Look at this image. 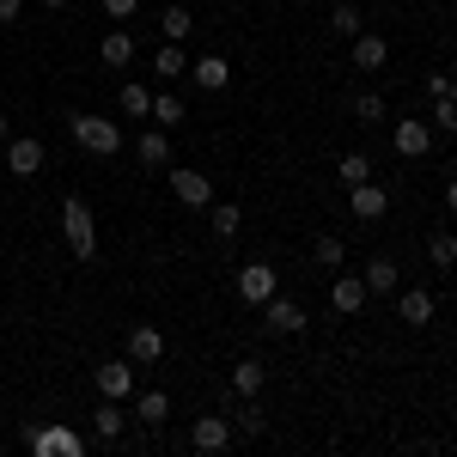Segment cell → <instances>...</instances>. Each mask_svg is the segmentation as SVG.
<instances>
[{
  "instance_id": "obj_24",
  "label": "cell",
  "mask_w": 457,
  "mask_h": 457,
  "mask_svg": "<svg viewBox=\"0 0 457 457\" xmlns=\"http://www.w3.org/2000/svg\"><path fill=\"white\" fill-rule=\"evenodd\" d=\"M360 281H366V293H390V287H396V262H390V256H372Z\"/></svg>"
},
{
  "instance_id": "obj_18",
  "label": "cell",
  "mask_w": 457,
  "mask_h": 457,
  "mask_svg": "<svg viewBox=\"0 0 457 457\" xmlns=\"http://www.w3.org/2000/svg\"><path fill=\"white\" fill-rule=\"evenodd\" d=\"M25 445H31V452H79V439L62 433V427H49V433H43V427H25Z\"/></svg>"
},
{
  "instance_id": "obj_28",
  "label": "cell",
  "mask_w": 457,
  "mask_h": 457,
  "mask_svg": "<svg viewBox=\"0 0 457 457\" xmlns=\"http://www.w3.org/2000/svg\"><path fill=\"white\" fill-rule=\"evenodd\" d=\"M92 427H98V439H104V445H116V439H122V409H110V396H104V409H98V415H92Z\"/></svg>"
},
{
  "instance_id": "obj_39",
  "label": "cell",
  "mask_w": 457,
  "mask_h": 457,
  "mask_svg": "<svg viewBox=\"0 0 457 457\" xmlns=\"http://www.w3.org/2000/svg\"><path fill=\"white\" fill-rule=\"evenodd\" d=\"M43 6H49V12H62V6H68V0H43Z\"/></svg>"
},
{
  "instance_id": "obj_10",
  "label": "cell",
  "mask_w": 457,
  "mask_h": 457,
  "mask_svg": "<svg viewBox=\"0 0 457 457\" xmlns=\"http://www.w3.org/2000/svg\"><path fill=\"white\" fill-rule=\"evenodd\" d=\"M385 208H390V189H385V183H372V177H366V183H353V189H348V213H360V220H378Z\"/></svg>"
},
{
  "instance_id": "obj_34",
  "label": "cell",
  "mask_w": 457,
  "mask_h": 457,
  "mask_svg": "<svg viewBox=\"0 0 457 457\" xmlns=\"http://www.w3.org/2000/svg\"><path fill=\"white\" fill-rule=\"evenodd\" d=\"M427 98H457V79L452 73H427Z\"/></svg>"
},
{
  "instance_id": "obj_20",
  "label": "cell",
  "mask_w": 457,
  "mask_h": 457,
  "mask_svg": "<svg viewBox=\"0 0 457 457\" xmlns=\"http://www.w3.org/2000/svg\"><path fill=\"white\" fill-rule=\"evenodd\" d=\"M116 104H122V116H153V92H146L141 79H129V86H122V92H116Z\"/></svg>"
},
{
  "instance_id": "obj_13",
  "label": "cell",
  "mask_w": 457,
  "mask_h": 457,
  "mask_svg": "<svg viewBox=\"0 0 457 457\" xmlns=\"http://www.w3.org/2000/svg\"><path fill=\"white\" fill-rule=\"evenodd\" d=\"M269 385V366H262V360H238V366H232V396H238V403H256V390Z\"/></svg>"
},
{
  "instance_id": "obj_33",
  "label": "cell",
  "mask_w": 457,
  "mask_h": 457,
  "mask_svg": "<svg viewBox=\"0 0 457 457\" xmlns=\"http://www.w3.org/2000/svg\"><path fill=\"white\" fill-rule=\"evenodd\" d=\"M433 129L439 135H457V98H433Z\"/></svg>"
},
{
  "instance_id": "obj_35",
  "label": "cell",
  "mask_w": 457,
  "mask_h": 457,
  "mask_svg": "<svg viewBox=\"0 0 457 457\" xmlns=\"http://www.w3.org/2000/svg\"><path fill=\"white\" fill-rule=\"evenodd\" d=\"M317 262H329V269H342V238H317Z\"/></svg>"
},
{
  "instance_id": "obj_22",
  "label": "cell",
  "mask_w": 457,
  "mask_h": 457,
  "mask_svg": "<svg viewBox=\"0 0 457 457\" xmlns=\"http://www.w3.org/2000/svg\"><path fill=\"white\" fill-rule=\"evenodd\" d=\"M135 415H141V427H165V415H171V396H165V390H146L141 403H135Z\"/></svg>"
},
{
  "instance_id": "obj_25",
  "label": "cell",
  "mask_w": 457,
  "mask_h": 457,
  "mask_svg": "<svg viewBox=\"0 0 457 457\" xmlns=\"http://www.w3.org/2000/svg\"><path fill=\"white\" fill-rule=\"evenodd\" d=\"M208 220H213L220 238H232V232L245 226V208H232V202H208Z\"/></svg>"
},
{
  "instance_id": "obj_37",
  "label": "cell",
  "mask_w": 457,
  "mask_h": 457,
  "mask_svg": "<svg viewBox=\"0 0 457 457\" xmlns=\"http://www.w3.org/2000/svg\"><path fill=\"white\" fill-rule=\"evenodd\" d=\"M19 12H25V0H0V25H12Z\"/></svg>"
},
{
  "instance_id": "obj_32",
  "label": "cell",
  "mask_w": 457,
  "mask_h": 457,
  "mask_svg": "<svg viewBox=\"0 0 457 457\" xmlns=\"http://www.w3.org/2000/svg\"><path fill=\"white\" fill-rule=\"evenodd\" d=\"M353 122H385V98L378 92H360L353 98Z\"/></svg>"
},
{
  "instance_id": "obj_4",
  "label": "cell",
  "mask_w": 457,
  "mask_h": 457,
  "mask_svg": "<svg viewBox=\"0 0 457 457\" xmlns=\"http://www.w3.org/2000/svg\"><path fill=\"white\" fill-rule=\"evenodd\" d=\"M171 195L183 202V208H208V202H213V183H208V171L171 165Z\"/></svg>"
},
{
  "instance_id": "obj_5",
  "label": "cell",
  "mask_w": 457,
  "mask_h": 457,
  "mask_svg": "<svg viewBox=\"0 0 457 457\" xmlns=\"http://www.w3.org/2000/svg\"><path fill=\"white\" fill-rule=\"evenodd\" d=\"M238 299H245V305L275 299V269H269V262H245V269H238Z\"/></svg>"
},
{
  "instance_id": "obj_38",
  "label": "cell",
  "mask_w": 457,
  "mask_h": 457,
  "mask_svg": "<svg viewBox=\"0 0 457 457\" xmlns=\"http://www.w3.org/2000/svg\"><path fill=\"white\" fill-rule=\"evenodd\" d=\"M445 208L457 213V177H452V183H445Z\"/></svg>"
},
{
  "instance_id": "obj_3",
  "label": "cell",
  "mask_w": 457,
  "mask_h": 457,
  "mask_svg": "<svg viewBox=\"0 0 457 457\" xmlns=\"http://www.w3.org/2000/svg\"><path fill=\"white\" fill-rule=\"evenodd\" d=\"M43 159H49V153H43L37 135H6V171H12V177H37V171H43Z\"/></svg>"
},
{
  "instance_id": "obj_40",
  "label": "cell",
  "mask_w": 457,
  "mask_h": 457,
  "mask_svg": "<svg viewBox=\"0 0 457 457\" xmlns=\"http://www.w3.org/2000/svg\"><path fill=\"white\" fill-rule=\"evenodd\" d=\"M0 141H6V116H0Z\"/></svg>"
},
{
  "instance_id": "obj_21",
  "label": "cell",
  "mask_w": 457,
  "mask_h": 457,
  "mask_svg": "<svg viewBox=\"0 0 457 457\" xmlns=\"http://www.w3.org/2000/svg\"><path fill=\"white\" fill-rule=\"evenodd\" d=\"M153 73H159V79H183V73H189V55H183V43H165V49L153 55Z\"/></svg>"
},
{
  "instance_id": "obj_23",
  "label": "cell",
  "mask_w": 457,
  "mask_h": 457,
  "mask_svg": "<svg viewBox=\"0 0 457 457\" xmlns=\"http://www.w3.org/2000/svg\"><path fill=\"white\" fill-rule=\"evenodd\" d=\"M159 25H165V43H189V31H195L189 6H165V12H159Z\"/></svg>"
},
{
  "instance_id": "obj_15",
  "label": "cell",
  "mask_w": 457,
  "mask_h": 457,
  "mask_svg": "<svg viewBox=\"0 0 457 457\" xmlns=\"http://www.w3.org/2000/svg\"><path fill=\"white\" fill-rule=\"evenodd\" d=\"M159 353H165V336H159L153 323H135V329H129V360H146V366H153Z\"/></svg>"
},
{
  "instance_id": "obj_16",
  "label": "cell",
  "mask_w": 457,
  "mask_h": 457,
  "mask_svg": "<svg viewBox=\"0 0 457 457\" xmlns=\"http://www.w3.org/2000/svg\"><path fill=\"white\" fill-rule=\"evenodd\" d=\"M396 312H403V323L421 329V323H433V293H427V287H409V293L396 299Z\"/></svg>"
},
{
  "instance_id": "obj_11",
  "label": "cell",
  "mask_w": 457,
  "mask_h": 457,
  "mask_svg": "<svg viewBox=\"0 0 457 457\" xmlns=\"http://www.w3.org/2000/svg\"><path fill=\"white\" fill-rule=\"evenodd\" d=\"M348 62L360 73H378L390 62V43H385V37H372V31H360V37H353V49H348Z\"/></svg>"
},
{
  "instance_id": "obj_8",
  "label": "cell",
  "mask_w": 457,
  "mask_h": 457,
  "mask_svg": "<svg viewBox=\"0 0 457 457\" xmlns=\"http://www.w3.org/2000/svg\"><path fill=\"white\" fill-rule=\"evenodd\" d=\"M129 390H135V360H104V366H98V396L122 403Z\"/></svg>"
},
{
  "instance_id": "obj_6",
  "label": "cell",
  "mask_w": 457,
  "mask_h": 457,
  "mask_svg": "<svg viewBox=\"0 0 457 457\" xmlns=\"http://www.w3.org/2000/svg\"><path fill=\"white\" fill-rule=\"evenodd\" d=\"M262 323H269V336H299L305 329V312L275 293V299H262Z\"/></svg>"
},
{
  "instance_id": "obj_2",
  "label": "cell",
  "mask_w": 457,
  "mask_h": 457,
  "mask_svg": "<svg viewBox=\"0 0 457 457\" xmlns=\"http://www.w3.org/2000/svg\"><path fill=\"white\" fill-rule=\"evenodd\" d=\"M68 129H73V141L86 146V153H98V159H116V153H122V129H116L110 116H86V110H73Z\"/></svg>"
},
{
  "instance_id": "obj_31",
  "label": "cell",
  "mask_w": 457,
  "mask_h": 457,
  "mask_svg": "<svg viewBox=\"0 0 457 457\" xmlns=\"http://www.w3.org/2000/svg\"><path fill=\"white\" fill-rule=\"evenodd\" d=\"M232 433H245V439H262V433H269V415H262V409H238V421H232Z\"/></svg>"
},
{
  "instance_id": "obj_12",
  "label": "cell",
  "mask_w": 457,
  "mask_h": 457,
  "mask_svg": "<svg viewBox=\"0 0 457 457\" xmlns=\"http://www.w3.org/2000/svg\"><path fill=\"white\" fill-rule=\"evenodd\" d=\"M189 73H195L202 92H226V86H232V62H226V55H195Z\"/></svg>"
},
{
  "instance_id": "obj_17",
  "label": "cell",
  "mask_w": 457,
  "mask_h": 457,
  "mask_svg": "<svg viewBox=\"0 0 457 457\" xmlns=\"http://www.w3.org/2000/svg\"><path fill=\"white\" fill-rule=\"evenodd\" d=\"M135 153H141V165H171V141H165V129H159V122H153V129H141Z\"/></svg>"
},
{
  "instance_id": "obj_27",
  "label": "cell",
  "mask_w": 457,
  "mask_h": 457,
  "mask_svg": "<svg viewBox=\"0 0 457 457\" xmlns=\"http://www.w3.org/2000/svg\"><path fill=\"white\" fill-rule=\"evenodd\" d=\"M336 177H342V189H353V183H366V177H372V159H366V153H342Z\"/></svg>"
},
{
  "instance_id": "obj_14",
  "label": "cell",
  "mask_w": 457,
  "mask_h": 457,
  "mask_svg": "<svg viewBox=\"0 0 457 457\" xmlns=\"http://www.w3.org/2000/svg\"><path fill=\"white\" fill-rule=\"evenodd\" d=\"M366 299H372V293H366V281H360V275H336V281H329V305H336L342 317H353Z\"/></svg>"
},
{
  "instance_id": "obj_9",
  "label": "cell",
  "mask_w": 457,
  "mask_h": 457,
  "mask_svg": "<svg viewBox=\"0 0 457 457\" xmlns=\"http://www.w3.org/2000/svg\"><path fill=\"white\" fill-rule=\"evenodd\" d=\"M189 445H195V452H226V445H232V421H226V415H202V421L189 427Z\"/></svg>"
},
{
  "instance_id": "obj_19",
  "label": "cell",
  "mask_w": 457,
  "mask_h": 457,
  "mask_svg": "<svg viewBox=\"0 0 457 457\" xmlns=\"http://www.w3.org/2000/svg\"><path fill=\"white\" fill-rule=\"evenodd\" d=\"M98 62H104V68H129V62H135V37H129V31H110L104 43H98Z\"/></svg>"
},
{
  "instance_id": "obj_30",
  "label": "cell",
  "mask_w": 457,
  "mask_h": 457,
  "mask_svg": "<svg viewBox=\"0 0 457 457\" xmlns=\"http://www.w3.org/2000/svg\"><path fill=\"white\" fill-rule=\"evenodd\" d=\"M427 256H433L439 269H452L457 262V232H433V238H427Z\"/></svg>"
},
{
  "instance_id": "obj_36",
  "label": "cell",
  "mask_w": 457,
  "mask_h": 457,
  "mask_svg": "<svg viewBox=\"0 0 457 457\" xmlns=\"http://www.w3.org/2000/svg\"><path fill=\"white\" fill-rule=\"evenodd\" d=\"M98 6H104L110 19H135L141 12V0H98Z\"/></svg>"
},
{
  "instance_id": "obj_29",
  "label": "cell",
  "mask_w": 457,
  "mask_h": 457,
  "mask_svg": "<svg viewBox=\"0 0 457 457\" xmlns=\"http://www.w3.org/2000/svg\"><path fill=\"white\" fill-rule=\"evenodd\" d=\"M329 31H336V37H348V43L360 37V6H353V0H342V6L329 12Z\"/></svg>"
},
{
  "instance_id": "obj_26",
  "label": "cell",
  "mask_w": 457,
  "mask_h": 457,
  "mask_svg": "<svg viewBox=\"0 0 457 457\" xmlns=\"http://www.w3.org/2000/svg\"><path fill=\"white\" fill-rule=\"evenodd\" d=\"M146 122H159V129H177V122H183V98H177V92H159Z\"/></svg>"
},
{
  "instance_id": "obj_1",
  "label": "cell",
  "mask_w": 457,
  "mask_h": 457,
  "mask_svg": "<svg viewBox=\"0 0 457 457\" xmlns=\"http://www.w3.org/2000/svg\"><path fill=\"white\" fill-rule=\"evenodd\" d=\"M62 232H68V245H73L79 262L98 256V213H92L86 195H68V202H62Z\"/></svg>"
},
{
  "instance_id": "obj_7",
  "label": "cell",
  "mask_w": 457,
  "mask_h": 457,
  "mask_svg": "<svg viewBox=\"0 0 457 457\" xmlns=\"http://www.w3.org/2000/svg\"><path fill=\"white\" fill-rule=\"evenodd\" d=\"M390 141H396V153H403V159H421L427 146H433V122H421V116H403Z\"/></svg>"
}]
</instances>
